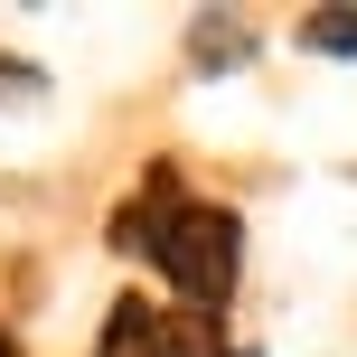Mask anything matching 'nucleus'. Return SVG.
I'll return each mask as SVG.
<instances>
[{
    "instance_id": "nucleus-7",
    "label": "nucleus",
    "mask_w": 357,
    "mask_h": 357,
    "mask_svg": "<svg viewBox=\"0 0 357 357\" xmlns=\"http://www.w3.org/2000/svg\"><path fill=\"white\" fill-rule=\"evenodd\" d=\"M235 357H254V348H235Z\"/></svg>"
},
{
    "instance_id": "nucleus-2",
    "label": "nucleus",
    "mask_w": 357,
    "mask_h": 357,
    "mask_svg": "<svg viewBox=\"0 0 357 357\" xmlns=\"http://www.w3.org/2000/svg\"><path fill=\"white\" fill-rule=\"evenodd\" d=\"M94 357H178L169 348V310L142 301V291H123V301L104 310V329H94Z\"/></svg>"
},
{
    "instance_id": "nucleus-6",
    "label": "nucleus",
    "mask_w": 357,
    "mask_h": 357,
    "mask_svg": "<svg viewBox=\"0 0 357 357\" xmlns=\"http://www.w3.org/2000/svg\"><path fill=\"white\" fill-rule=\"evenodd\" d=\"M0 357H19V339H10V329H0Z\"/></svg>"
},
{
    "instance_id": "nucleus-1",
    "label": "nucleus",
    "mask_w": 357,
    "mask_h": 357,
    "mask_svg": "<svg viewBox=\"0 0 357 357\" xmlns=\"http://www.w3.org/2000/svg\"><path fill=\"white\" fill-rule=\"evenodd\" d=\"M104 235H113V254H132V264L160 273L178 291V310H216V320H226L235 273H245V216L216 207V197H197L178 160H151L132 178V197L113 207Z\"/></svg>"
},
{
    "instance_id": "nucleus-3",
    "label": "nucleus",
    "mask_w": 357,
    "mask_h": 357,
    "mask_svg": "<svg viewBox=\"0 0 357 357\" xmlns=\"http://www.w3.org/2000/svg\"><path fill=\"white\" fill-rule=\"evenodd\" d=\"M188 66H197V75L254 66V19H245V10H207V19L188 29Z\"/></svg>"
},
{
    "instance_id": "nucleus-4",
    "label": "nucleus",
    "mask_w": 357,
    "mask_h": 357,
    "mask_svg": "<svg viewBox=\"0 0 357 357\" xmlns=\"http://www.w3.org/2000/svg\"><path fill=\"white\" fill-rule=\"evenodd\" d=\"M301 47L329 56V66H357V10H310L301 19Z\"/></svg>"
},
{
    "instance_id": "nucleus-5",
    "label": "nucleus",
    "mask_w": 357,
    "mask_h": 357,
    "mask_svg": "<svg viewBox=\"0 0 357 357\" xmlns=\"http://www.w3.org/2000/svg\"><path fill=\"white\" fill-rule=\"evenodd\" d=\"M0 94H47V75L19 66V56H0Z\"/></svg>"
}]
</instances>
